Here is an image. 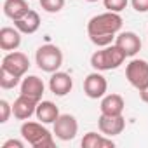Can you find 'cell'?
Instances as JSON below:
<instances>
[{
	"label": "cell",
	"instance_id": "6da1fadb",
	"mask_svg": "<svg viewBox=\"0 0 148 148\" xmlns=\"http://www.w3.org/2000/svg\"><path fill=\"white\" fill-rule=\"evenodd\" d=\"M122 16L119 12H103L89 19L87 23V35L91 42L98 47H106L115 40V35L122 28Z\"/></svg>",
	"mask_w": 148,
	"mask_h": 148
},
{
	"label": "cell",
	"instance_id": "7a4b0ae2",
	"mask_svg": "<svg viewBox=\"0 0 148 148\" xmlns=\"http://www.w3.org/2000/svg\"><path fill=\"white\" fill-rule=\"evenodd\" d=\"M125 52L117 45V44H110L106 47H103L101 51H96L91 56V66L96 71H110V70H117L124 61H125Z\"/></svg>",
	"mask_w": 148,
	"mask_h": 148
},
{
	"label": "cell",
	"instance_id": "3957f363",
	"mask_svg": "<svg viewBox=\"0 0 148 148\" xmlns=\"http://www.w3.org/2000/svg\"><path fill=\"white\" fill-rule=\"evenodd\" d=\"M21 136L26 143H30L33 148H54V138L51 134V131L42 125V122H25L21 125Z\"/></svg>",
	"mask_w": 148,
	"mask_h": 148
},
{
	"label": "cell",
	"instance_id": "277c9868",
	"mask_svg": "<svg viewBox=\"0 0 148 148\" xmlns=\"http://www.w3.org/2000/svg\"><path fill=\"white\" fill-rule=\"evenodd\" d=\"M35 61L37 66L45 71V73H54L61 68L63 64V52L58 45L54 44H44L37 49L35 52Z\"/></svg>",
	"mask_w": 148,
	"mask_h": 148
},
{
	"label": "cell",
	"instance_id": "5b68a950",
	"mask_svg": "<svg viewBox=\"0 0 148 148\" xmlns=\"http://www.w3.org/2000/svg\"><path fill=\"white\" fill-rule=\"evenodd\" d=\"M125 79L129 84L141 91L148 86V61L145 59H131L125 66Z\"/></svg>",
	"mask_w": 148,
	"mask_h": 148
},
{
	"label": "cell",
	"instance_id": "8992f818",
	"mask_svg": "<svg viewBox=\"0 0 148 148\" xmlns=\"http://www.w3.org/2000/svg\"><path fill=\"white\" fill-rule=\"evenodd\" d=\"M2 68L14 73V75L18 77H25L26 75V71L30 68V59L25 52H19V51H11L4 56L2 59Z\"/></svg>",
	"mask_w": 148,
	"mask_h": 148
},
{
	"label": "cell",
	"instance_id": "52a82bcc",
	"mask_svg": "<svg viewBox=\"0 0 148 148\" xmlns=\"http://www.w3.org/2000/svg\"><path fill=\"white\" fill-rule=\"evenodd\" d=\"M77 132H79V122L70 113L59 115L58 120L54 122V136L61 141H71L77 136Z\"/></svg>",
	"mask_w": 148,
	"mask_h": 148
},
{
	"label": "cell",
	"instance_id": "ba28073f",
	"mask_svg": "<svg viewBox=\"0 0 148 148\" xmlns=\"http://www.w3.org/2000/svg\"><path fill=\"white\" fill-rule=\"evenodd\" d=\"M106 89H108V82H106V79L101 75L99 71L89 73V75L86 77V80H84V92L91 99L103 98L106 94Z\"/></svg>",
	"mask_w": 148,
	"mask_h": 148
},
{
	"label": "cell",
	"instance_id": "9c48e42d",
	"mask_svg": "<svg viewBox=\"0 0 148 148\" xmlns=\"http://www.w3.org/2000/svg\"><path fill=\"white\" fill-rule=\"evenodd\" d=\"M38 99H33L30 96H25V94H19L14 103H12V115L18 119V120H28L32 115H35L37 112V106H38Z\"/></svg>",
	"mask_w": 148,
	"mask_h": 148
},
{
	"label": "cell",
	"instance_id": "30bf717a",
	"mask_svg": "<svg viewBox=\"0 0 148 148\" xmlns=\"http://www.w3.org/2000/svg\"><path fill=\"white\" fill-rule=\"evenodd\" d=\"M98 127L105 136H119L125 129V119L122 115H105L101 113L98 119Z\"/></svg>",
	"mask_w": 148,
	"mask_h": 148
},
{
	"label": "cell",
	"instance_id": "8fae6325",
	"mask_svg": "<svg viewBox=\"0 0 148 148\" xmlns=\"http://www.w3.org/2000/svg\"><path fill=\"white\" fill-rule=\"evenodd\" d=\"M49 89L56 96H66L73 89V79L64 71H54L49 79Z\"/></svg>",
	"mask_w": 148,
	"mask_h": 148
},
{
	"label": "cell",
	"instance_id": "7c38bea8",
	"mask_svg": "<svg viewBox=\"0 0 148 148\" xmlns=\"http://www.w3.org/2000/svg\"><path fill=\"white\" fill-rule=\"evenodd\" d=\"M115 44L125 52L127 58H132L139 52L141 49V38L134 32H122L115 37Z\"/></svg>",
	"mask_w": 148,
	"mask_h": 148
},
{
	"label": "cell",
	"instance_id": "4fadbf2b",
	"mask_svg": "<svg viewBox=\"0 0 148 148\" xmlns=\"http://www.w3.org/2000/svg\"><path fill=\"white\" fill-rule=\"evenodd\" d=\"M44 91H45V86H44L42 79L37 75H28L21 80V94H25V96L42 101Z\"/></svg>",
	"mask_w": 148,
	"mask_h": 148
},
{
	"label": "cell",
	"instance_id": "5bb4252c",
	"mask_svg": "<svg viewBox=\"0 0 148 148\" xmlns=\"http://www.w3.org/2000/svg\"><path fill=\"white\" fill-rule=\"evenodd\" d=\"M124 108H125V101L120 94H105L99 105V110L105 115H122Z\"/></svg>",
	"mask_w": 148,
	"mask_h": 148
},
{
	"label": "cell",
	"instance_id": "9a60e30c",
	"mask_svg": "<svg viewBox=\"0 0 148 148\" xmlns=\"http://www.w3.org/2000/svg\"><path fill=\"white\" fill-rule=\"evenodd\" d=\"M21 45V32L14 26H4L0 30V49L2 51H16Z\"/></svg>",
	"mask_w": 148,
	"mask_h": 148
},
{
	"label": "cell",
	"instance_id": "2e32d148",
	"mask_svg": "<svg viewBox=\"0 0 148 148\" xmlns=\"http://www.w3.org/2000/svg\"><path fill=\"white\" fill-rule=\"evenodd\" d=\"M14 26L21 32V33H26V35H32L35 33L38 28H40V16L37 11H28L21 19L14 21Z\"/></svg>",
	"mask_w": 148,
	"mask_h": 148
},
{
	"label": "cell",
	"instance_id": "e0dca14e",
	"mask_svg": "<svg viewBox=\"0 0 148 148\" xmlns=\"http://www.w3.org/2000/svg\"><path fill=\"white\" fill-rule=\"evenodd\" d=\"M35 115H37V120H40L42 124H54L61 113H59V108L52 101H40Z\"/></svg>",
	"mask_w": 148,
	"mask_h": 148
},
{
	"label": "cell",
	"instance_id": "ac0fdd59",
	"mask_svg": "<svg viewBox=\"0 0 148 148\" xmlns=\"http://www.w3.org/2000/svg\"><path fill=\"white\" fill-rule=\"evenodd\" d=\"M28 11L30 7H28L26 0H5L4 2V14L12 21L21 19Z\"/></svg>",
	"mask_w": 148,
	"mask_h": 148
},
{
	"label": "cell",
	"instance_id": "d6986e66",
	"mask_svg": "<svg viewBox=\"0 0 148 148\" xmlns=\"http://www.w3.org/2000/svg\"><path fill=\"white\" fill-rule=\"evenodd\" d=\"M82 148H113L115 143L112 141V138H105V134H98V132H87L82 138Z\"/></svg>",
	"mask_w": 148,
	"mask_h": 148
},
{
	"label": "cell",
	"instance_id": "ffe728a7",
	"mask_svg": "<svg viewBox=\"0 0 148 148\" xmlns=\"http://www.w3.org/2000/svg\"><path fill=\"white\" fill-rule=\"evenodd\" d=\"M21 82V77L14 75V73L0 68V87L2 89H14L18 84Z\"/></svg>",
	"mask_w": 148,
	"mask_h": 148
},
{
	"label": "cell",
	"instance_id": "44dd1931",
	"mask_svg": "<svg viewBox=\"0 0 148 148\" xmlns=\"http://www.w3.org/2000/svg\"><path fill=\"white\" fill-rule=\"evenodd\" d=\"M40 7L45 12L56 14V12H59L64 7V0H40Z\"/></svg>",
	"mask_w": 148,
	"mask_h": 148
},
{
	"label": "cell",
	"instance_id": "7402d4cb",
	"mask_svg": "<svg viewBox=\"0 0 148 148\" xmlns=\"http://www.w3.org/2000/svg\"><path fill=\"white\" fill-rule=\"evenodd\" d=\"M103 4H105V9L110 12H122L127 7L129 0H103Z\"/></svg>",
	"mask_w": 148,
	"mask_h": 148
},
{
	"label": "cell",
	"instance_id": "603a6c76",
	"mask_svg": "<svg viewBox=\"0 0 148 148\" xmlns=\"http://www.w3.org/2000/svg\"><path fill=\"white\" fill-rule=\"evenodd\" d=\"M11 113H12V105L9 101L2 99V101H0V124H5L9 120Z\"/></svg>",
	"mask_w": 148,
	"mask_h": 148
},
{
	"label": "cell",
	"instance_id": "cb8c5ba5",
	"mask_svg": "<svg viewBox=\"0 0 148 148\" xmlns=\"http://www.w3.org/2000/svg\"><path fill=\"white\" fill-rule=\"evenodd\" d=\"M131 5L136 12H148V0H131Z\"/></svg>",
	"mask_w": 148,
	"mask_h": 148
},
{
	"label": "cell",
	"instance_id": "d4e9b609",
	"mask_svg": "<svg viewBox=\"0 0 148 148\" xmlns=\"http://www.w3.org/2000/svg\"><path fill=\"white\" fill-rule=\"evenodd\" d=\"M2 148H25V143L19 139H7L5 143H2Z\"/></svg>",
	"mask_w": 148,
	"mask_h": 148
},
{
	"label": "cell",
	"instance_id": "484cf974",
	"mask_svg": "<svg viewBox=\"0 0 148 148\" xmlns=\"http://www.w3.org/2000/svg\"><path fill=\"white\" fill-rule=\"evenodd\" d=\"M139 98H141V101H143V103H148V86H146L145 89H141V91H139Z\"/></svg>",
	"mask_w": 148,
	"mask_h": 148
},
{
	"label": "cell",
	"instance_id": "4316f807",
	"mask_svg": "<svg viewBox=\"0 0 148 148\" xmlns=\"http://www.w3.org/2000/svg\"><path fill=\"white\" fill-rule=\"evenodd\" d=\"M86 2H98V0H86Z\"/></svg>",
	"mask_w": 148,
	"mask_h": 148
}]
</instances>
